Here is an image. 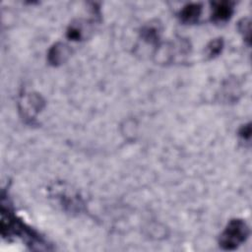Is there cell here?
<instances>
[{"instance_id": "6da1fadb", "label": "cell", "mask_w": 252, "mask_h": 252, "mask_svg": "<svg viewBox=\"0 0 252 252\" xmlns=\"http://www.w3.org/2000/svg\"><path fill=\"white\" fill-rule=\"evenodd\" d=\"M249 236L247 223L240 219H233L228 221L220 235L219 244L223 250H234L246 241Z\"/></svg>"}, {"instance_id": "7a4b0ae2", "label": "cell", "mask_w": 252, "mask_h": 252, "mask_svg": "<svg viewBox=\"0 0 252 252\" xmlns=\"http://www.w3.org/2000/svg\"><path fill=\"white\" fill-rule=\"evenodd\" d=\"M51 195L64 210L70 213H80L84 208V203L79 194L71 188H67L64 184L54 185L51 188Z\"/></svg>"}, {"instance_id": "3957f363", "label": "cell", "mask_w": 252, "mask_h": 252, "mask_svg": "<svg viewBox=\"0 0 252 252\" xmlns=\"http://www.w3.org/2000/svg\"><path fill=\"white\" fill-rule=\"evenodd\" d=\"M44 100L42 97L35 93H24L20 95L19 108L20 111L27 121L35 119L36 114L42 109Z\"/></svg>"}, {"instance_id": "277c9868", "label": "cell", "mask_w": 252, "mask_h": 252, "mask_svg": "<svg viewBox=\"0 0 252 252\" xmlns=\"http://www.w3.org/2000/svg\"><path fill=\"white\" fill-rule=\"evenodd\" d=\"M233 14V6L230 2L222 1L213 4L211 19L216 24H222L227 22Z\"/></svg>"}, {"instance_id": "5b68a950", "label": "cell", "mask_w": 252, "mask_h": 252, "mask_svg": "<svg viewBox=\"0 0 252 252\" xmlns=\"http://www.w3.org/2000/svg\"><path fill=\"white\" fill-rule=\"evenodd\" d=\"M70 54L71 49L68 45L62 42H56L48 50L47 60L51 65L57 66L64 63L68 59Z\"/></svg>"}, {"instance_id": "8992f818", "label": "cell", "mask_w": 252, "mask_h": 252, "mask_svg": "<svg viewBox=\"0 0 252 252\" xmlns=\"http://www.w3.org/2000/svg\"><path fill=\"white\" fill-rule=\"evenodd\" d=\"M201 12L202 6L199 3H190L180 10L178 17L184 24H194L198 21Z\"/></svg>"}, {"instance_id": "52a82bcc", "label": "cell", "mask_w": 252, "mask_h": 252, "mask_svg": "<svg viewBox=\"0 0 252 252\" xmlns=\"http://www.w3.org/2000/svg\"><path fill=\"white\" fill-rule=\"evenodd\" d=\"M88 25L85 22L78 20L72 22L66 32V36L73 41H81L83 40L88 33Z\"/></svg>"}, {"instance_id": "ba28073f", "label": "cell", "mask_w": 252, "mask_h": 252, "mask_svg": "<svg viewBox=\"0 0 252 252\" xmlns=\"http://www.w3.org/2000/svg\"><path fill=\"white\" fill-rule=\"evenodd\" d=\"M141 37L144 41H146L149 44L152 45H158L160 37V30L158 26L155 24L146 25L142 28L141 32Z\"/></svg>"}, {"instance_id": "9c48e42d", "label": "cell", "mask_w": 252, "mask_h": 252, "mask_svg": "<svg viewBox=\"0 0 252 252\" xmlns=\"http://www.w3.org/2000/svg\"><path fill=\"white\" fill-rule=\"evenodd\" d=\"M223 49V39L221 37L211 40L206 46V57L208 59H214L219 56Z\"/></svg>"}, {"instance_id": "30bf717a", "label": "cell", "mask_w": 252, "mask_h": 252, "mask_svg": "<svg viewBox=\"0 0 252 252\" xmlns=\"http://www.w3.org/2000/svg\"><path fill=\"white\" fill-rule=\"evenodd\" d=\"M238 30L240 33H242L243 38L247 41L248 44H250V21L248 18H243L239 23H238Z\"/></svg>"}, {"instance_id": "8fae6325", "label": "cell", "mask_w": 252, "mask_h": 252, "mask_svg": "<svg viewBox=\"0 0 252 252\" xmlns=\"http://www.w3.org/2000/svg\"><path fill=\"white\" fill-rule=\"evenodd\" d=\"M238 136H239L243 141L248 142V141L250 140V137H251V126H250V123L243 125V126L239 129V131H238Z\"/></svg>"}]
</instances>
